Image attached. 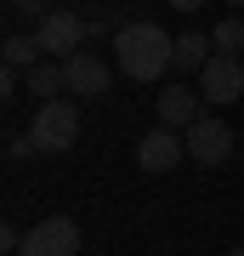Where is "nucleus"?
<instances>
[{
    "label": "nucleus",
    "mask_w": 244,
    "mask_h": 256,
    "mask_svg": "<svg viewBox=\"0 0 244 256\" xmlns=\"http://www.w3.org/2000/svg\"><path fill=\"white\" fill-rule=\"evenodd\" d=\"M171 52H176V34H165L159 23L136 18V23H119L114 28V63L125 80L136 86H154L165 80V68H171Z\"/></svg>",
    "instance_id": "1"
},
{
    "label": "nucleus",
    "mask_w": 244,
    "mask_h": 256,
    "mask_svg": "<svg viewBox=\"0 0 244 256\" xmlns=\"http://www.w3.org/2000/svg\"><path fill=\"white\" fill-rule=\"evenodd\" d=\"M28 142H34V154H68V148L80 142V108H74L68 97L40 102L34 126H28Z\"/></svg>",
    "instance_id": "2"
},
{
    "label": "nucleus",
    "mask_w": 244,
    "mask_h": 256,
    "mask_svg": "<svg viewBox=\"0 0 244 256\" xmlns=\"http://www.w3.org/2000/svg\"><path fill=\"white\" fill-rule=\"evenodd\" d=\"M199 97L210 102V108H227V102L244 97V63H239L233 52H216V57L199 68Z\"/></svg>",
    "instance_id": "3"
},
{
    "label": "nucleus",
    "mask_w": 244,
    "mask_h": 256,
    "mask_svg": "<svg viewBox=\"0 0 244 256\" xmlns=\"http://www.w3.org/2000/svg\"><path fill=\"white\" fill-rule=\"evenodd\" d=\"M17 256H80V222L74 216H45L23 234Z\"/></svg>",
    "instance_id": "4"
},
{
    "label": "nucleus",
    "mask_w": 244,
    "mask_h": 256,
    "mask_svg": "<svg viewBox=\"0 0 244 256\" xmlns=\"http://www.w3.org/2000/svg\"><path fill=\"white\" fill-rule=\"evenodd\" d=\"M85 18H80V12H45V18H40V28H34V34H40V46H45V57H57V63H63V57H74V52H85L80 46V40H85Z\"/></svg>",
    "instance_id": "5"
},
{
    "label": "nucleus",
    "mask_w": 244,
    "mask_h": 256,
    "mask_svg": "<svg viewBox=\"0 0 244 256\" xmlns=\"http://www.w3.org/2000/svg\"><path fill=\"white\" fill-rule=\"evenodd\" d=\"M182 160H188V142H182V131H171V126L148 131V137H142V148H136V165H142L148 176H171Z\"/></svg>",
    "instance_id": "6"
},
{
    "label": "nucleus",
    "mask_w": 244,
    "mask_h": 256,
    "mask_svg": "<svg viewBox=\"0 0 244 256\" xmlns=\"http://www.w3.org/2000/svg\"><path fill=\"white\" fill-rule=\"evenodd\" d=\"M182 142H188V160H199V165H222L233 154V131H227L222 120H210V114L193 120V126L182 131Z\"/></svg>",
    "instance_id": "7"
},
{
    "label": "nucleus",
    "mask_w": 244,
    "mask_h": 256,
    "mask_svg": "<svg viewBox=\"0 0 244 256\" xmlns=\"http://www.w3.org/2000/svg\"><path fill=\"white\" fill-rule=\"evenodd\" d=\"M63 74H68V92H74V97H102V92L114 86V74H108V63H102L97 52L63 57Z\"/></svg>",
    "instance_id": "8"
},
{
    "label": "nucleus",
    "mask_w": 244,
    "mask_h": 256,
    "mask_svg": "<svg viewBox=\"0 0 244 256\" xmlns=\"http://www.w3.org/2000/svg\"><path fill=\"white\" fill-rule=\"evenodd\" d=\"M199 108H205V97L193 86H165L159 92V126H171V131H188L199 120Z\"/></svg>",
    "instance_id": "9"
},
{
    "label": "nucleus",
    "mask_w": 244,
    "mask_h": 256,
    "mask_svg": "<svg viewBox=\"0 0 244 256\" xmlns=\"http://www.w3.org/2000/svg\"><path fill=\"white\" fill-rule=\"evenodd\" d=\"M23 86H28V97L34 102H57L68 92V74H63V63H57V57H45V63H34L23 74Z\"/></svg>",
    "instance_id": "10"
},
{
    "label": "nucleus",
    "mask_w": 244,
    "mask_h": 256,
    "mask_svg": "<svg viewBox=\"0 0 244 256\" xmlns=\"http://www.w3.org/2000/svg\"><path fill=\"white\" fill-rule=\"evenodd\" d=\"M210 57H216V46H210V34H176V52H171V68L176 74H193V80H199V68L210 63Z\"/></svg>",
    "instance_id": "11"
},
{
    "label": "nucleus",
    "mask_w": 244,
    "mask_h": 256,
    "mask_svg": "<svg viewBox=\"0 0 244 256\" xmlns=\"http://www.w3.org/2000/svg\"><path fill=\"white\" fill-rule=\"evenodd\" d=\"M6 68H17V74H28L34 63H45V46H40V34H6Z\"/></svg>",
    "instance_id": "12"
},
{
    "label": "nucleus",
    "mask_w": 244,
    "mask_h": 256,
    "mask_svg": "<svg viewBox=\"0 0 244 256\" xmlns=\"http://www.w3.org/2000/svg\"><path fill=\"white\" fill-rule=\"evenodd\" d=\"M210 46H216V52H244V18H222L216 23V34H210Z\"/></svg>",
    "instance_id": "13"
},
{
    "label": "nucleus",
    "mask_w": 244,
    "mask_h": 256,
    "mask_svg": "<svg viewBox=\"0 0 244 256\" xmlns=\"http://www.w3.org/2000/svg\"><path fill=\"white\" fill-rule=\"evenodd\" d=\"M11 12H34V18H45V12H51V0H11Z\"/></svg>",
    "instance_id": "14"
},
{
    "label": "nucleus",
    "mask_w": 244,
    "mask_h": 256,
    "mask_svg": "<svg viewBox=\"0 0 244 256\" xmlns=\"http://www.w3.org/2000/svg\"><path fill=\"white\" fill-rule=\"evenodd\" d=\"M0 250H23V234L17 228H0Z\"/></svg>",
    "instance_id": "15"
},
{
    "label": "nucleus",
    "mask_w": 244,
    "mask_h": 256,
    "mask_svg": "<svg viewBox=\"0 0 244 256\" xmlns=\"http://www.w3.org/2000/svg\"><path fill=\"white\" fill-rule=\"evenodd\" d=\"M171 6H176V12H199L205 0H171Z\"/></svg>",
    "instance_id": "16"
},
{
    "label": "nucleus",
    "mask_w": 244,
    "mask_h": 256,
    "mask_svg": "<svg viewBox=\"0 0 244 256\" xmlns=\"http://www.w3.org/2000/svg\"><path fill=\"white\" fill-rule=\"evenodd\" d=\"M227 6H244V0H227Z\"/></svg>",
    "instance_id": "17"
},
{
    "label": "nucleus",
    "mask_w": 244,
    "mask_h": 256,
    "mask_svg": "<svg viewBox=\"0 0 244 256\" xmlns=\"http://www.w3.org/2000/svg\"><path fill=\"white\" fill-rule=\"evenodd\" d=\"M227 256H244V250H227Z\"/></svg>",
    "instance_id": "18"
}]
</instances>
